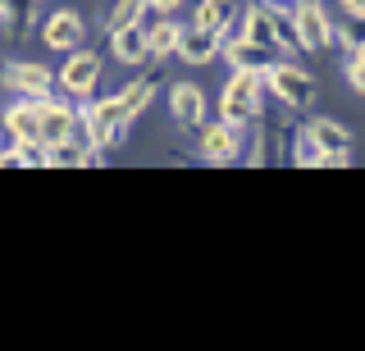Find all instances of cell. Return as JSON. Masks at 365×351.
I'll list each match as a JSON object with an SVG mask.
<instances>
[{
    "label": "cell",
    "instance_id": "6da1fadb",
    "mask_svg": "<svg viewBox=\"0 0 365 351\" xmlns=\"http://www.w3.org/2000/svg\"><path fill=\"white\" fill-rule=\"evenodd\" d=\"M260 115H265V78H260V69H233L220 96V119L242 128V123H256Z\"/></svg>",
    "mask_w": 365,
    "mask_h": 351
},
{
    "label": "cell",
    "instance_id": "7a4b0ae2",
    "mask_svg": "<svg viewBox=\"0 0 365 351\" xmlns=\"http://www.w3.org/2000/svg\"><path fill=\"white\" fill-rule=\"evenodd\" d=\"M260 78H265V92L279 96V105L288 110H311L315 100V78L306 69H292V64H265L260 69Z\"/></svg>",
    "mask_w": 365,
    "mask_h": 351
},
{
    "label": "cell",
    "instance_id": "3957f363",
    "mask_svg": "<svg viewBox=\"0 0 365 351\" xmlns=\"http://www.w3.org/2000/svg\"><path fill=\"white\" fill-rule=\"evenodd\" d=\"M306 137H311V146H315V155H319V164H347L351 160V132L342 128L338 119H315L311 128H302Z\"/></svg>",
    "mask_w": 365,
    "mask_h": 351
},
{
    "label": "cell",
    "instance_id": "277c9868",
    "mask_svg": "<svg viewBox=\"0 0 365 351\" xmlns=\"http://www.w3.org/2000/svg\"><path fill=\"white\" fill-rule=\"evenodd\" d=\"M292 19H297V46H302V51H329L338 41V28L329 23V14L319 9V0L297 5Z\"/></svg>",
    "mask_w": 365,
    "mask_h": 351
},
{
    "label": "cell",
    "instance_id": "5b68a950",
    "mask_svg": "<svg viewBox=\"0 0 365 351\" xmlns=\"http://www.w3.org/2000/svg\"><path fill=\"white\" fill-rule=\"evenodd\" d=\"M0 83H5L9 92H19V96H51L55 73L46 69V64H37V60H9L5 69H0Z\"/></svg>",
    "mask_w": 365,
    "mask_h": 351
},
{
    "label": "cell",
    "instance_id": "8992f818",
    "mask_svg": "<svg viewBox=\"0 0 365 351\" xmlns=\"http://www.w3.org/2000/svg\"><path fill=\"white\" fill-rule=\"evenodd\" d=\"M37 110H41V142H46V146L68 142V137L78 132L73 105H64V100H55V96H37Z\"/></svg>",
    "mask_w": 365,
    "mask_h": 351
},
{
    "label": "cell",
    "instance_id": "52a82bcc",
    "mask_svg": "<svg viewBox=\"0 0 365 351\" xmlns=\"http://www.w3.org/2000/svg\"><path fill=\"white\" fill-rule=\"evenodd\" d=\"M96 78H101V55L96 51H68V60H64V69H60L64 92L87 96L91 87H96Z\"/></svg>",
    "mask_w": 365,
    "mask_h": 351
},
{
    "label": "cell",
    "instance_id": "ba28073f",
    "mask_svg": "<svg viewBox=\"0 0 365 351\" xmlns=\"http://www.w3.org/2000/svg\"><path fill=\"white\" fill-rule=\"evenodd\" d=\"M220 51H224V32L192 23V28H182V37H178V51H174V55H182L187 64H210Z\"/></svg>",
    "mask_w": 365,
    "mask_h": 351
},
{
    "label": "cell",
    "instance_id": "9c48e42d",
    "mask_svg": "<svg viewBox=\"0 0 365 351\" xmlns=\"http://www.w3.org/2000/svg\"><path fill=\"white\" fill-rule=\"evenodd\" d=\"M169 115H174L182 128H201L205 123V92L197 83H174L169 87Z\"/></svg>",
    "mask_w": 365,
    "mask_h": 351
},
{
    "label": "cell",
    "instance_id": "30bf717a",
    "mask_svg": "<svg viewBox=\"0 0 365 351\" xmlns=\"http://www.w3.org/2000/svg\"><path fill=\"white\" fill-rule=\"evenodd\" d=\"M242 128H233V123H210V128H201V155L215 164H228L237 160V151H242V137H237Z\"/></svg>",
    "mask_w": 365,
    "mask_h": 351
},
{
    "label": "cell",
    "instance_id": "8fae6325",
    "mask_svg": "<svg viewBox=\"0 0 365 351\" xmlns=\"http://www.w3.org/2000/svg\"><path fill=\"white\" fill-rule=\"evenodd\" d=\"M41 41L51 51H78V41H83V19H78L73 9H55L41 28Z\"/></svg>",
    "mask_w": 365,
    "mask_h": 351
},
{
    "label": "cell",
    "instance_id": "7c38bea8",
    "mask_svg": "<svg viewBox=\"0 0 365 351\" xmlns=\"http://www.w3.org/2000/svg\"><path fill=\"white\" fill-rule=\"evenodd\" d=\"M242 41H251V46H260V51H283L279 46V32H274V19H269L265 5L242 9Z\"/></svg>",
    "mask_w": 365,
    "mask_h": 351
},
{
    "label": "cell",
    "instance_id": "4fadbf2b",
    "mask_svg": "<svg viewBox=\"0 0 365 351\" xmlns=\"http://www.w3.org/2000/svg\"><path fill=\"white\" fill-rule=\"evenodd\" d=\"M110 55L123 64H142L146 60V23H128L110 32Z\"/></svg>",
    "mask_w": 365,
    "mask_h": 351
},
{
    "label": "cell",
    "instance_id": "5bb4252c",
    "mask_svg": "<svg viewBox=\"0 0 365 351\" xmlns=\"http://www.w3.org/2000/svg\"><path fill=\"white\" fill-rule=\"evenodd\" d=\"M5 128L14 132V137H32V142H41V110H37V96H23L19 105L5 115Z\"/></svg>",
    "mask_w": 365,
    "mask_h": 351
},
{
    "label": "cell",
    "instance_id": "9a60e30c",
    "mask_svg": "<svg viewBox=\"0 0 365 351\" xmlns=\"http://www.w3.org/2000/svg\"><path fill=\"white\" fill-rule=\"evenodd\" d=\"M178 37H182V28L169 23V19L151 23L146 28V60H169V55L178 51Z\"/></svg>",
    "mask_w": 365,
    "mask_h": 351
},
{
    "label": "cell",
    "instance_id": "2e32d148",
    "mask_svg": "<svg viewBox=\"0 0 365 351\" xmlns=\"http://www.w3.org/2000/svg\"><path fill=\"white\" fill-rule=\"evenodd\" d=\"M155 87H160V78H137V83H128V87H123V92L114 96V100H119V110H123L128 119H137V115H142L146 105H151Z\"/></svg>",
    "mask_w": 365,
    "mask_h": 351
},
{
    "label": "cell",
    "instance_id": "e0dca14e",
    "mask_svg": "<svg viewBox=\"0 0 365 351\" xmlns=\"http://www.w3.org/2000/svg\"><path fill=\"white\" fill-rule=\"evenodd\" d=\"M233 14H237V0H201L197 5V23L215 28V32H224L228 23H233Z\"/></svg>",
    "mask_w": 365,
    "mask_h": 351
},
{
    "label": "cell",
    "instance_id": "ac0fdd59",
    "mask_svg": "<svg viewBox=\"0 0 365 351\" xmlns=\"http://www.w3.org/2000/svg\"><path fill=\"white\" fill-rule=\"evenodd\" d=\"M32 5L37 0H5V14H0V23H5L9 37H28V28H32Z\"/></svg>",
    "mask_w": 365,
    "mask_h": 351
},
{
    "label": "cell",
    "instance_id": "d6986e66",
    "mask_svg": "<svg viewBox=\"0 0 365 351\" xmlns=\"http://www.w3.org/2000/svg\"><path fill=\"white\" fill-rule=\"evenodd\" d=\"M220 55H224L228 64H233V69H265V51L251 46V41H242V37H237L233 46H224Z\"/></svg>",
    "mask_w": 365,
    "mask_h": 351
},
{
    "label": "cell",
    "instance_id": "ffe728a7",
    "mask_svg": "<svg viewBox=\"0 0 365 351\" xmlns=\"http://www.w3.org/2000/svg\"><path fill=\"white\" fill-rule=\"evenodd\" d=\"M14 160L19 164H51V151H46V142H32V137H14Z\"/></svg>",
    "mask_w": 365,
    "mask_h": 351
},
{
    "label": "cell",
    "instance_id": "44dd1931",
    "mask_svg": "<svg viewBox=\"0 0 365 351\" xmlns=\"http://www.w3.org/2000/svg\"><path fill=\"white\" fill-rule=\"evenodd\" d=\"M142 9H146V0H119V5L110 9V19H106V32H114V28H128V23H137V19H142Z\"/></svg>",
    "mask_w": 365,
    "mask_h": 351
},
{
    "label": "cell",
    "instance_id": "7402d4cb",
    "mask_svg": "<svg viewBox=\"0 0 365 351\" xmlns=\"http://www.w3.org/2000/svg\"><path fill=\"white\" fill-rule=\"evenodd\" d=\"M338 41L347 46V55L365 51V19H347V23H342V32H338Z\"/></svg>",
    "mask_w": 365,
    "mask_h": 351
},
{
    "label": "cell",
    "instance_id": "603a6c76",
    "mask_svg": "<svg viewBox=\"0 0 365 351\" xmlns=\"http://www.w3.org/2000/svg\"><path fill=\"white\" fill-rule=\"evenodd\" d=\"M347 78H351L356 92H365V64H361V55H351V60H347Z\"/></svg>",
    "mask_w": 365,
    "mask_h": 351
},
{
    "label": "cell",
    "instance_id": "cb8c5ba5",
    "mask_svg": "<svg viewBox=\"0 0 365 351\" xmlns=\"http://www.w3.org/2000/svg\"><path fill=\"white\" fill-rule=\"evenodd\" d=\"M182 0H146V9H155V14H174Z\"/></svg>",
    "mask_w": 365,
    "mask_h": 351
},
{
    "label": "cell",
    "instance_id": "d4e9b609",
    "mask_svg": "<svg viewBox=\"0 0 365 351\" xmlns=\"http://www.w3.org/2000/svg\"><path fill=\"white\" fill-rule=\"evenodd\" d=\"M342 9H347V19H365V0H338Z\"/></svg>",
    "mask_w": 365,
    "mask_h": 351
},
{
    "label": "cell",
    "instance_id": "484cf974",
    "mask_svg": "<svg viewBox=\"0 0 365 351\" xmlns=\"http://www.w3.org/2000/svg\"><path fill=\"white\" fill-rule=\"evenodd\" d=\"M288 5H306V0H288Z\"/></svg>",
    "mask_w": 365,
    "mask_h": 351
},
{
    "label": "cell",
    "instance_id": "4316f807",
    "mask_svg": "<svg viewBox=\"0 0 365 351\" xmlns=\"http://www.w3.org/2000/svg\"><path fill=\"white\" fill-rule=\"evenodd\" d=\"M356 55H361V64H365V51H356Z\"/></svg>",
    "mask_w": 365,
    "mask_h": 351
},
{
    "label": "cell",
    "instance_id": "83f0119b",
    "mask_svg": "<svg viewBox=\"0 0 365 351\" xmlns=\"http://www.w3.org/2000/svg\"><path fill=\"white\" fill-rule=\"evenodd\" d=\"M0 14H5V0H0Z\"/></svg>",
    "mask_w": 365,
    "mask_h": 351
}]
</instances>
